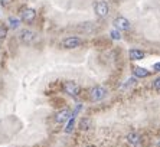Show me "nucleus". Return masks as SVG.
Returning <instances> with one entry per match:
<instances>
[{"label":"nucleus","mask_w":160,"mask_h":147,"mask_svg":"<svg viewBox=\"0 0 160 147\" xmlns=\"http://www.w3.org/2000/svg\"><path fill=\"white\" fill-rule=\"evenodd\" d=\"M105 95H107V89L102 88V87H94L91 88L89 91V98L92 99V101H101V99H104Z\"/></svg>","instance_id":"nucleus-1"},{"label":"nucleus","mask_w":160,"mask_h":147,"mask_svg":"<svg viewBox=\"0 0 160 147\" xmlns=\"http://www.w3.org/2000/svg\"><path fill=\"white\" fill-rule=\"evenodd\" d=\"M81 43H82V41L79 39V38H77V36H68V38H65V39L62 41V46L65 49L78 48Z\"/></svg>","instance_id":"nucleus-2"},{"label":"nucleus","mask_w":160,"mask_h":147,"mask_svg":"<svg viewBox=\"0 0 160 147\" xmlns=\"http://www.w3.org/2000/svg\"><path fill=\"white\" fill-rule=\"evenodd\" d=\"M63 91L67 92L68 95H71V97H78L79 85L75 84V82H72V81H68V82L63 84Z\"/></svg>","instance_id":"nucleus-3"},{"label":"nucleus","mask_w":160,"mask_h":147,"mask_svg":"<svg viewBox=\"0 0 160 147\" xmlns=\"http://www.w3.org/2000/svg\"><path fill=\"white\" fill-rule=\"evenodd\" d=\"M94 10H95V13H97V16H100V18H104V16L108 15V4L107 2H104V0H100V2H97L95 3V6H94Z\"/></svg>","instance_id":"nucleus-4"},{"label":"nucleus","mask_w":160,"mask_h":147,"mask_svg":"<svg viewBox=\"0 0 160 147\" xmlns=\"http://www.w3.org/2000/svg\"><path fill=\"white\" fill-rule=\"evenodd\" d=\"M20 18H22L23 22L30 23V22H33L35 18H36V12L30 8H25V9H22V12H20Z\"/></svg>","instance_id":"nucleus-5"},{"label":"nucleus","mask_w":160,"mask_h":147,"mask_svg":"<svg viewBox=\"0 0 160 147\" xmlns=\"http://www.w3.org/2000/svg\"><path fill=\"white\" fill-rule=\"evenodd\" d=\"M35 32H32V30L29 29H23L20 30V33H19V38H20V41L23 42V43H32V42L35 41Z\"/></svg>","instance_id":"nucleus-6"},{"label":"nucleus","mask_w":160,"mask_h":147,"mask_svg":"<svg viewBox=\"0 0 160 147\" xmlns=\"http://www.w3.org/2000/svg\"><path fill=\"white\" fill-rule=\"evenodd\" d=\"M69 118H71V111L68 110V108H63V110H61V111H58V113H56L55 121L59 123V124H62V123L68 121Z\"/></svg>","instance_id":"nucleus-7"},{"label":"nucleus","mask_w":160,"mask_h":147,"mask_svg":"<svg viewBox=\"0 0 160 147\" xmlns=\"http://www.w3.org/2000/svg\"><path fill=\"white\" fill-rule=\"evenodd\" d=\"M114 25H116V28L118 30H128L130 29V22H128L126 18H123V16H118V18L114 20Z\"/></svg>","instance_id":"nucleus-8"},{"label":"nucleus","mask_w":160,"mask_h":147,"mask_svg":"<svg viewBox=\"0 0 160 147\" xmlns=\"http://www.w3.org/2000/svg\"><path fill=\"white\" fill-rule=\"evenodd\" d=\"M127 141H128L131 146L138 147L142 144V137L138 136L137 133H128V134H127Z\"/></svg>","instance_id":"nucleus-9"},{"label":"nucleus","mask_w":160,"mask_h":147,"mask_svg":"<svg viewBox=\"0 0 160 147\" xmlns=\"http://www.w3.org/2000/svg\"><path fill=\"white\" fill-rule=\"evenodd\" d=\"M128 55H130V59H133V61H140V59H143L146 56V53L143 51H140V49H131L128 52Z\"/></svg>","instance_id":"nucleus-10"},{"label":"nucleus","mask_w":160,"mask_h":147,"mask_svg":"<svg viewBox=\"0 0 160 147\" xmlns=\"http://www.w3.org/2000/svg\"><path fill=\"white\" fill-rule=\"evenodd\" d=\"M133 74L138 78H146V77H149L150 75V71H147L146 68H142V66H136V68L133 69Z\"/></svg>","instance_id":"nucleus-11"},{"label":"nucleus","mask_w":160,"mask_h":147,"mask_svg":"<svg viewBox=\"0 0 160 147\" xmlns=\"http://www.w3.org/2000/svg\"><path fill=\"white\" fill-rule=\"evenodd\" d=\"M91 125H92V121H91V118H81V121H79V129L82 130V131H87V130L91 129Z\"/></svg>","instance_id":"nucleus-12"},{"label":"nucleus","mask_w":160,"mask_h":147,"mask_svg":"<svg viewBox=\"0 0 160 147\" xmlns=\"http://www.w3.org/2000/svg\"><path fill=\"white\" fill-rule=\"evenodd\" d=\"M9 25H10L12 29H18L19 25H20V20L16 18H9Z\"/></svg>","instance_id":"nucleus-13"},{"label":"nucleus","mask_w":160,"mask_h":147,"mask_svg":"<svg viewBox=\"0 0 160 147\" xmlns=\"http://www.w3.org/2000/svg\"><path fill=\"white\" fill-rule=\"evenodd\" d=\"M74 124H75V117H71L69 118V123H68V125H67V129H65V133H72Z\"/></svg>","instance_id":"nucleus-14"},{"label":"nucleus","mask_w":160,"mask_h":147,"mask_svg":"<svg viewBox=\"0 0 160 147\" xmlns=\"http://www.w3.org/2000/svg\"><path fill=\"white\" fill-rule=\"evenodd\" d=\"M110 36H111L112 39H116V41H120V39H121V35H120V32L117 29L111 30V32H110Z\"/></svg>","instance_id":"nucleus-15"},{"label":"nucleus","mask_w":160,"mask_h":147,"mask_svg":"<svg viewBox=\"0 0 160 147\" xmlns=\"http://www.w3.org/2000/svg\"><path fill=\"white\" fill-rule=\"evenodd\" d=\"M8 36V28L6 26H0V41Z\"/></svg>","instance_id":"nucleus-16"},{"label":"nucleus","mask_w":160,"mask_h":147,"mask_svg":"<svg viewBox=\"0 0 160 147\" xmlns=\"http://www.w3.org/2000/svg\"><path fill=\"white\" fill-rule=\"evenodd\" d=\"M153 88L156 89L157 92H160V77L154 79V82H153Z\"/></svg>","instance_id":"nucleus-17"},{"label":"nucleus","mask_w":160,"mask_h":147,"mask_svg":"<svg viewBox=\"0 0 160 147\" xmlns=\"http://www.w3.org/2000/svg\"><path fill=\"white\" fill-rule=\"evenodd\" d=\"M153 71H160V62H157V63H154V65H153Z\"/></svg>","instance_id":"nucleus-18"},{"label":"nucleus","mask_w":160,"mask_h":147,"mask_svg":"<svg viewBox=\"0 0 160 147\" xmlns=\"http://www.w3.org/2000/svg\"><path fill=\"white\" fill-rule=\"evenodd\" d=\"M87 147H95V146H92V144H91V146H87Z\"/></svg>","instance_id":"nucleus-19"}]
</instances>
